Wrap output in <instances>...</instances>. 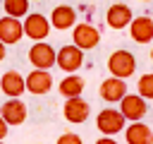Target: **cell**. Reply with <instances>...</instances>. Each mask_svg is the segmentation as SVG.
Returning <instances> with one entry per match:
<instances>
[{"label": "cell", "instance_id": "cell-5", "mask_svg": "<svg viewBox=\"0 0 153 144\" xmlns=\"http://www.w3.org/2000/svg\"><path fill=\"white\" fill-rule=\"evenodd\" d=\"M72 43L79 46L81 50H93L100 43V31L93 24H88V22L74 24V29H72Z\"/></svg>", "mask_w": 153, "mask_h": 144}, {"label": "cell", "instance_id": "cell-1", "mask_svg": "<svg viewBox=\"0 0 153 144\" xmlns=\"http://www.w3.org/2000/svg\"><path fill=\"white\" fill-rule=\"evenodd\" d=\"M108 72L120 79H129L136 72V58L129 50H112L108 58Z\"/></svg>", "mask_w": 153, "mask_h": 144}, {"label": "cell", "instance_id": "cell-27", "mask_svg": "<svg viewBox=\"0 0 153 144\" xmlns=\"http://www.w3.org/2000/svg\"><path fill=\"white\" fill-rule=\"evenodd\" d=\"M141 2H151V0H141Z\"/></svg>", "mask_w": 153, "mask_h": 144}, {"label": "cell", "instance_id": "cell-2", "mask_svg": "<svg viewBox=\"0 0 153 144\" xmlns=\"http://www.w3.org/2000/svg\"><path fill=\"white\" fill-rule=\"evenodd\" d=\"M127 125V118L122 115V110L117 108H103L98 115H96V127L100 134H108V137H115L117 132H122Z\"/></svg>", "mask_w": 153, "mask_h": 144}, {"label": "cell", "instance_id": "cell-7", "mask_svg": "<svg viewBox=\"0 0 153 144\" xmlns=\"http://www.w3.org/2000/svg\"><path fill=\"white\" fill-rule=\"evenodd\" d=\"M62 115H65L67 122H72V125H81V122L88 120V115H91V106H88V101H84L81 96H72V98H65Z\"/></svg>", "mask_w": 153, "mask_h": 144}, {"label": "cell", "instance_id": "cell-26", "mask_svg": "<svg viewBox=\"0 0 153 144\" xmlns=\"http://www.w3.org/2000/svg\"><path fill=\"white\" fill-rule=\"evenodd\" d=\"M31 2H41V0H31Z\"/></svg>", "mask_w": 153, "mask_h": 144}, {"label": "cell", "instance_id": "cell-3", "mask_svg": "<svg viewBox=\"0 0 153 144\" xmlns=\"http://www.w3.org/2000/svg\"><path fill=\"white\" fill-rule=\"evenodd\" d=\"M29 62L38 70H50L57 62V50L45 41H33V46L29 48Z\"/></svg>", "mask_w": 153, "mask_h": 144}, {"label": "cell", "instance_id": "cell-23", "mask_svg": "<svg viewBox=\"0 0 153 144\" xmlns=\"http://www.w3.org/2000/svg\"><path fill=\"white\" fill-rule=\"evenodd\" d=\"M96 144H117V142H115L112 137H108V134H103L100 139H96Z\"/></svg>", "mask_w": 153, "mask_h": 144}, {"label": "cell", "instance_id": "cell-18", "mask_svg": "<svg viewBox=\"0 0 153 144\" xmlns=\"http://www.w3.org/2000/svg\"><path fill=\"white\" fill-rule=\"evenodd\" d=\"M84 77H79L76 72H72V74H67L60 84H57V91L65 96V98H72V96H81L84 94Z\"/></svg>", "mask_w": 153, "mask_h": 144}, {"label": "cell", "instance_id": "cell-11", "mask_svg": "<svg viewBox=\"0 0 153 144\" xmlns=\"http://www.w3.org/2000/svg\"><path fill=\"white\" fill-rule=\"evenodd\" d=\"M120 110L129 122H134V120H141L146 115L148 106H146V98L141 94H124V98L120 101Z\"/></svg>", "mask_w": 153, "mask_h": 144}, {"label": "cell", "instance_id": "cell-8", "mask_svg": "<svg viewBox=\"0 0 153 144\" xmlns=\"http://www.w3.org/2000/svg\"><path fill=\"white\" fill-rule=\"evenodd\" d=\"M24 38V22L19 17H0V41L5 46H14Z\"/></svg>", "mask_w": 153, "mask_h": 144}, {"label": "cell", "instance_id": "cell-10", "mask_svg": "<svg viewBox=\"0 0 153 144\" xmlns=\"http://www.w3.org/2000/svg\"><path fill=\"white\" fill-rule=\"evenodd\" d=\"M98 94H100V98L105 103H120L124 98V94H127V79H120V77H112L110 74L108 79L100 82Z\"/></svg>", "mask_w": 153, "mask_h": 144}, {"label": "cell", "instance_id": "cell-19", "mask_svg": "<svg viewBox=\"0 0 153 144\" xmlns=\"http://www.w3.org/2000/svg\"><path fill=\"white\" fill-rule=\"evenodd\" d=\"M29 2L31 0H2V10H5V14L22 19L29 14Z\"/></svg>", "mask_w": 153, "mask_h": 144}, {"label": "cell", "instance_id": "cell-17", "mask_svg": "<svg viewBox=\"0 0 153 144\" xmlns=\"http://www.w3.org/2000/svg\"><path fill=\"white\" fill-rule=\"evenodd\" d=\"M124 139L127 144H153V130L146 122L134 120L131 125L124 127Z\"/></svg>", "mask_w": 153, "mask_h": 144}, {"label": "cell", "instance_id": "cell-24", "mask_svg": "<svg viewBox=\"0 0 153 144\" xmlns=\"http://www.w3.org/2000/svg\"><path fill=\"white\" fill-rule=\"evenodd\" d=\"M5 55H7V46H5L2 41H0V62L5 60Z\"/></svg>", "mask_w": 153, "mask_h": 144}, {"label": "cell", "instance_id": "cell-28", "mask_svg": "<svg viewBox=\"0 0 153 144\" xmlns=\"http://www.w3.org/2000/svg\"><path fill=\"white\" fill-rule=\"evenodd\" d=\"M0 144H5V142H2V139H0Z\"/></svg>", "mask_w": 153, "mask_h": 144}, {"label": "cell", "instance_id": "cell-6", "mask_svg": "<svg viewBox=\"0 0 153 144\" xmlns=\"http://www.w3.org/2000/svg\"><path fill=\"white\" fill-rule=\"evenodd\" d=\"M62 72H67V74H72V72H76L81 65H84V50L79 48V46H74V43H67V46H62L60 50H57V62H55Z\"/></svg>", "mask_w": 153, "mask_h": 144}, {"label": "cell", "instance_id": "cell-20", "mask_svg": "<svg viewBox=\"0 0 153 144\" xmlns=\"http://www.w3.org/2000/svg\"><path fill=\"white\" fill-rule=\"evenodd\" d=\"M136 89H139V94H141L146 101H153V72H148V74H141V77H139V84H136Z\"/></svg>", "mask_w": 153, "mask_h": 144}, {"label": "cell", "instance_id": "cell-9", "mask_svg": "<svg viewBox=\"0 0 153 144\" xmlns=\"http://www.w3.org/2000/svg\"><path fill=\"white\" fill-rule=\"evenodd\" d=\"M0 91L7 98H19L26 91V77H22V72L17 70H7L5 74H0Z\"/></svg>", "mask_w": 153, "mask_h": 144}, {"label": "cell", "instance_id": "cell-15", "mask_svg": "<svg viewBox=\"0 0 153 144\" xmlns=\"http://www.w3.org/2000/svg\"><path fill=\"white\" fill-rule=\"evenodd\" d=\"M129 36L136 43H151L153 41V17H148V14L134 17L129 24Z\"/></svg>", "mask_w": 153, "mask_h": 144}, {"label": "cell", "instance_id": "cell-22", "mask_svg": "<svg viewBox=\"0 0 153 144\" xmlns=\"http://www.w3.org/2000/svg\"><path fill=\"white\" fill-rule=\"evenodd\" d=\"M7 132H10V125L5 122V118L0 115V139H5L7 137Z\"/></svg>", "mask_w": 153, "mask_h": 144}, {"label": "cell", "instance_id": "cell-12", "mask_svg": "<svg viewBox=\"0 0 153 144\" xmlns=\"http://www.w3.org/2000/svg\"><path fill=\"white\" fill-rule=\"evenodd\" d=\"M53 89V74L48 70H38L33 67L29 74H26V91L33 94V96H43Z\"/></svg>", "mask_w": 153, "mask_h": 144}, {"label": "cell", "instance_id": "cell-21", "mask_svg": "<svg viewBox=\"0 0 153 144\" xmlns=\"http://www.w3.org/2000/svg\"><path fill=\"white\" fill-rule=\"evenodd\" d=\"M55 144H84V142H81V137H79L76 132H65V134L57 137Z\"/></svg>", "mask_w": 153, "mask_h": 144}, {"label": "cell", "instance_id": "cell-4", "mask_svg": "<svg viewBox=\"0 0 153 144\" xmlns=\"http://www.w3.org/2000/svg\"><path fill=\"white\" fill-rule=\"evenodd\" d=\"M50 19L41 12H29L24 17V36H29L31 41H45L50 34Z\"/></svg>", "mask_w": 153, "mask_h": 144}, {"label": "cell", "instance_id": "cell-14", "mask_svg": "<svg viewBox=\"0 0 153 144\" xmlns=\"http://www.w3.org/2000/svg\"><path fill=\"white\" fill-rule=\"evenodd\" d=\"M26 103L22 101V98H7L2 106H0V115L5 118V122L10 125V127H14V125H22L24 120H26Z\"/></svg>", "mask_w": 153, "mask_h": 144}, {"label": "cell", "instance_id": "cell-16", "mask_svg": "<svg viewBox=\"0 0 153 144\" xmlns=\"http://www.w3.org/2000/svg\"><path fill=\"white\" fill-rule=\"evenodd\" d=\"M50 24H53V29H57V31L74 29V24H76V10L69 7V5H57V7L50 12Z\"/></svg>", "mask_w": 153, "mask_h": 144}, {"label": "cell", "instance_id": "cell-13", "mask_svg": "<svg viewBox=\"0 0 153 144\" xmlns=\"http://www.w3.org/2000/svg\"><path fill=\"white\" fill-rule=\"evenodd\" d=\"M131 19H134V12H131V7L124 5V2H115V5H110L108 12H105V22H108L110 29H127V26L131 24Z\"/></svg>", "mask_w": 153, "mask_h": 144}, {"label": "cell", "instance_id": "cell-25", "mask_svg": "<svg viewBox=\"0 0 153 144\" xmlns=\"http://www.w3.org/2000/svg\"><path fill=\"white\" fill-rule=\"evenodd\" d=\"M151 60H153V50H151Z\"/></svg>", "mask_w": 153, "mask_h": 144}]
</instances>
